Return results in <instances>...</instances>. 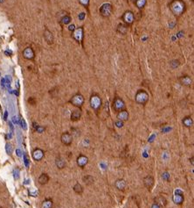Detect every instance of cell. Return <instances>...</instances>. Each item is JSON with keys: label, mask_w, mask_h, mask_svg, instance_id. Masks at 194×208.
<instances>
[{"label": "cell", "mask_w": 194, "mask_h": 208, "mask_svg": "<svg viewBox=\"0 0 194 208\" xmlns=\"http://www.w3.org/2000/svg\"><path fill=\"white\" fill-rule=\"evenodd\" d=\"M169 8L172 14L176 18H179L186 11V5L183 0H172L169 4Z\"/></svg>", "instance_id": "6da1fadb"}, {"label": "cell", "mask_w": 194, "mask_h": 208, "mask_svg": "<svg viewBox=\"0 0 194 208\" xmlns=\"http://www.w3.org/2000/svg\"><path fill=\"white\" fill-rule=\"evenodd\" d=\"M149 99V93L147 92L146 91L144 90H138L136 93H135V100L137 104L139 105H142V106H145L148 101Z\"/></svg>", "instance_id": "7a4b0ae2"}, {"label": "cell", "mask_w": 194, "mask_h": 208, "mask_svg": "<svg viewBox=\"0 0 194 208\" xmlns=\"http://www.w3.org/2000/svg\"><path fill=\"white\" fill-rule=\"evenodd\" d=\"M89 102L91 107H92V109H93L95 113L100 111V109L102 107V101L101 97H100L98 94H96V93H95V94H93V95L91 96V98H90Z\"/></svg>", "instance_id": "3957f363"}, {"label": "cell", "mask_w": 194, "mask_h": 208, "mask_svg": "<svg viewBox=\"0 0 194 208\" xmlns=\"http://www.w3.org/2000/svg\"><path fill=\"white\" fill-rule=\"evenodd\" d=\"M113 12V5L110 3H105L103 4L100 9H99V13L102 18H109L112 15Z\"/></svg>", "instance_id": "277c9868"}, {"label": "cell", "mask_w": 194, "mask_h": 208, "mask_svg": "<svg viewBox=\"0 0 194 208\" xmlns=\"http://www.w3.org/2000/svg\"><path fill=\"white\" fill-rule=\"evenodd\" d=\"M84 102H85L84 97L82 96L81 93H76L75 95H74L72 97V99L69 100L70 104H72L74 106L78 108H82V106L84 105Z\"/></svg>", "instance_id": "5b68a950"}, {"label": "cell", "mask_w": 194, "mask_h": 208, "mask_svg": "<svg viewBox=\"0 0 194 208\" xmlns=\"http://www.w3.org/2000/svg\"><path fill=\"white\" fill-rule=\"evenodd\" d=\"M125 107H126V106H125L124 101L122 100V99H121L120 97L115 98L112 103V108L115 112H116V113L121 112L122 110H125Z\"/></svg>", "instance_id": "8992f818"}, {"label": "cell", "mask_w": 194, "mask_h": 208, "mask_svg": "<svg viewBox=\"0 0 194 208\" xmlns=\"http://www.w3.org/2000/svg\"><path fill=\"white\" fill-rule=\"evenodd\" d=\"M122 19L123 21V24H125L126 26H131L135 21L134 12L132 11H126L122 16Z\"/></svg>", "instance_id": "52a82bcc"}, {"label": "cell", "mask_w": 194, "mask_h": 208, "mask_svg": "<svg viewBox=\"0 0 194 208\" xmlns=\"http://www.w3.org/2000/svg\"><path fill=\"white\" fill-rule=\"evenodd\" d=\"M72 37L78 43H82V41L84 40V29H83V27L80 26V27H77V28L74 29L73 33H72Z\"/></svg>", "instance_id": "ba28073f"}, {"label": "cell", "mask_w": 194, "mask_h": 208, "mask_svg": "<svg viewBox=\"0 0 194 208\" xmlns=\"http://www.w3.org/2000/svg\"><path fill=\"white\" fill-rule=\"evenodd\" d=\"M22 55L25 60L32 61L35 58V52L32 47H26L22 51Z\"/></svg>", "instance_id": "9c48e42d"}, {"label": "cell", "mask_w": 194, "mask_h": 208, "mask_svg": "<svg viewBox=\"0 0 194 208\" xmlns=\"http://www.w3.org/2000/svg\"><path fill=\"white\" fill-rule=\"evenodd\" d=\"M60 140H61V142H62L64 145L69 146V145H71L72 142H73V135H72L70 133H68V132H65V133H63L61 134Z\"/></svg>", "instance_id": "30bf717a"}, {"label": "cell", "mask_w": 194, "mask_h": 208, "mask_svg": "<svg viewBox=\"0 0 194 208\" xmlns=\"http://www.w3.org/2000/svg\"><path fill=\"white\" fill-rule=\"evenodd\" d=\"M172 200H173V202H174L176 205H182L184 200H185L184 194L181 192H179V191L176 192L175 194L173 195V197H172Z\"/></svg>", "instance_id": "8fae6325"}, {"label": "cell", "mask_w": 194, "mask_h": 208, "mask_svg": "<svg viewBox=\"0 0 194 208\" xmlns=\"http://www.w3.org/2000/svg\"><path fill=\"white\" fill-rule=\"evenodd\" d=\"M32 158H33L35 161L39 162V161H41V160L43 159V157H44V155H45V153H44V151H43L42 149H40V148H35V149L32 151Z\"/></svg>", "instance_id": "7c38bea8"}, {"label": "cell", "mask_w": 194, "mask_h": 208, "mask_svg": "<svg viewBox=\"0 0 194 208\" xmlns=\"http://www.w3.org/2000/svg\"><path fill=\"white\" fill-rule=\"evenodd\" d=\"M179 82L180 84L184 86H186V87H191L192 85V77L188 75H185V76H182L179 78Z\"/></svg>", "instance_id": "4fadbf2b"}, {"label": "cell", "mask_w": 194, "mask_h": 208, "mask_svg": "<svg viewBox=\"0 0 194 208\" xmlns=\"http://www.w3.org/2000/svg\"><path fill=\"white\" fill-rule=\"evenodd\" d=\"M76 162H77V165L80 167V168H84L87 166V164L89 163V158L86 156V155H83V154H81L77 157V160H76Z\"/></svg>", "instance_id": "5bb4252c"}, {"label": "cell", "mask_w": 194, "mask_h": 208, "mask_svg": "<svg viewBox=\"0 0 194 208\" xmlns=\"http://www.w3.org/2000/svg\"><path fill=\"white\" fill-rule=\"evenodd\" d=\"M43 36H44V39H45V40L46 41L47 44L52 45V43H53V41H54V37H53V35H52V32L50 31L49 29L45 28V31H44V33H43Z\"/></svg>", "instance_id": "9a60e30c"}, {"label": "cell", "mask_w": 194, "mask_h": 208, "mask_svg": "<svg viewBox=\"0 0 194 208\" xmlns=\"http://www.w3.org/2000/svg\"><path fill=\"white\" fill-rule=\"evenodd\" d=\"M154 184H155V180H154L153 177H151V176H147V177H145L143 178V185H144V186H145L149 191H150L151 188L154 186Z\"/></svg>", "instance_id": "2e32d148"}, {"label": "cell", "mask_w": 194, "mask_h": 208, "mask_svg": "<svg viewBox=\"0 0 194 208\" xmlns=\"http://www.w3.org/2000/svg\"><path fill=\"white\" fill-rule=\"evenodd\" d=\"M116 117H117V119H118V120H119V121L125 122V121H127L128 120H129V115L128 111L125 109V110H122V111H121V112H118Z\"/></svg>", "instance_id": "e0dca14e"}, {"label": "cell", "mask_w": 194, "mask_h": 208, "mask_svg": "<svg viewBox=\"0 0 194 208\" xmlns=\"http://www.w3.org/2000/svg\"><path fill=\"white\" fill-rule=\"evenodd\" d=\"M115 188H116L117 190L123 192V191L125 190L126 186H127V183H126V181H125L124 179L120 178V179H117V180L115 181Z\"/></svg>", "instance_id": "ac0fdd59"}, {"label": "cell", "mask_w": 194, "mask_h": 208, "mask_svg": "<svg viewBox=\"0 0 194 208\" xmlns=\"http://www.w3.org/2000/svg\"><path fill=\"white\" fill-rule=\"evenodd\" d=\"M154 202H155L156 204H157L160 207H164V206H166V205H167V199L164 198V196H161V195L156 197V198L154 199Z\"/></svg>", "instance_id": "d6986e66"}, {"label": "cell", "mask_w": 194, "mask_h": 208, "mask_svg": "<svg viewBox=\"0 0 194 208\" xmlns=\"http://www.w3.org/2000/svg\"><path fill=\"white\" fill-rule=\"evenodd\" d=\"M128 31H129V26H126L125 24L120 23L117 25L116 32H117L118 33H120V34H122V35H125V34H127Z\"/></svg>", "instance_id": "ffe728a7"}, {"label": "cell", "mask_w": 194, "mask_h": 208, "mask_svg": "<svg viewBox=\"0 0 194 208\" xmlns=\"http://www.w3.org/2000/svg\"><path fill=\"white\" fill-rule=\"evenodd\" d=\"M71 20H72L71 17H70L69 14H68L67 12H65V13L59 19V22H60L61 25H68V24L71 22Z\"/></svg>", "instance_id": "44dd1931"}, {"label": "cell", "mask_w": 194, "mask_h": 208, "mask_svg": "<svg viewBox=\"0 0 194 208\" xmlns=\"http://www.w3.org/2000/svg\"><path fill=\"white\" fill-rule=\"evenodd\" d=\"M49 179H50V177H48V175L45 174V173H43V174H41L39 176L38 179V182L39 185H45L49 182Z\"/></svg>", "instance_id": "7402d4cb"}, {"label": "cell", "mask_w": 194, "mask_h": 208, "mask_svg": "<svg viewBox=\"0 0 194 208\" xmlns=\"http://www.w3.org/2000/svg\"><path fill=\"white\" fill-rule=\"evenodd\" d=\"M55 164H56V166H57L58 169L62 170V169H64V168L66 167V161H65V159H63L61 156H59V157H57L56 160H55Z\"/></svg>", "instance_id": "603a6c76"}, {"label": "cell", "mask_w": 194, "mask_h": 208, "mask_svg": "<svg viewBox=\"0 0 194 208\" xmlns=\"http://www.w3.org/2000/svg\"><path fill=\"white\" fill-rule=\"evenodd\" d=\"M183 122V125L186 127H192L193 126V120L191 116H186L182 120Z\"/></svg>", "instance_id": "cb8c5ba5"}, {"label": "cell", "mask_w": 194, "mask_h": 208, "mask_svg": "<svg viewBox=\"0 0 194 208\" xmlns=\"http://www.w3.org/2000/svg\"><path fill=\"white\" fill-rule=\"evenodd\" d=\"M82 118V112L80 110H75L71 113V120L72 121H78Z\"/></svg>", "instance_id": "d4e9b609"}, {"label": "cell", "mask_w": 194, "mask_h": 208, "mask_svg": "<svg viewBox=\"0 0 194 208\" xmlns=\"http://www.w3.org/2000/svg\"><path fill=\"white\" fill-rule=\"evenodd\" d=\"M134 4L137 9L142 10V9H143L144 6L146 5V4H147V0H136L135 2H134Z\"/></svg>", "instance_id": "484cf974"}, {"label": "cell", "mask_w": 194, "mask_h": 208, "mask_svg": "<svg viewBox=\"0 0 194 208\" xmlns=\"http://www.w3.org/2000/svg\"><path fill=\"white\" fill-rule=\"evenodd\" d=\"M52 205H53V202L51 199H47L42 202L41 204V208H52Z\"/></svg>", "instance_id": "4316f807"}, {"label": "cell", "mask_w": 194, "mask_h": 208, "mask_svg": "<svg viewBox=\"0 0 194 208\" xmlns=\"http://www.w3.org/2000/svg\"><path fill=\"white\" fill-rule=\"evenodd\" d=\"M82 179H83V182L87 185H91L94 184V177H92V176L88 175V176L83 177Z\"/></svg>", "instance_id": "83f0119b"}, {"label": "cell", "mask_w": 194, "mask_h": 208, "mask_svg": "<svg viewBox=\"0 0 194 208\" xmlns=\"http://www.w3.org/2000/svg\"><path fill=\"white\" fill-rule=\"evenodd\" d=\"M74 192L77 194H82L83 192V187L81 184L79 183H76L75 185H74Z\"/></svg>", "instance_id": "f1b7e54d"}, {"label": "cell", "mask_w": 194, "mask_h": 208, "mask_svg": "<svg viewBox=\"0 0 194 208\" xmlns=\"http://www.w3.org/2000/svg\"><path fill=\"white\" fill-rule=\"evenodd\" d=\"M78 2H79V4H80L81 5H82L83 7L88 8L89 7V5L90 0H78Z\"/></svg>", "instance_id": "f546056e"}, {"label": "cell", "mask_w": 194, "mask_h": 208, "mask_svg": "<svg viewBox=\"0 0 194 208\" xmlns=\"http://www.w3.org/2000/svg\"><path fill=\"white\" fill-rule=\"evenodd\" d=\"M28 103L30 104L31 106H35V105H36V100H35L34 98H30V99H28Z\"/></svg>", "instance_id": "4dcf8cb0"}, {"label": "cell", "mask_w": 194, "mask_h": 208, "mask_svg": "<svg viewBox=\"0 0 194 208\" xmlns=\"http://www.w3.org/2000/svg\"><path fill=\"white\" fill-rule=\"evenodd\" d=\"M151 208H161V207H160L157 204H156V203L154 202V203L152 204V206H151Z\"/></svg>", "instance_id": "1f68e13d"}, {"label": "cell", "mask_w": 194, "mask_h": 208, "mask_svg": "<svg viewBox=\"0 0 194 208\" xmlns=\"http://www.w3.org/2000/svg\"><path fill=\"white\" fill-rule=\"evenodd\" d=\"M116 125H117V127H122L123 126V122H122V121L116 122Z\"/></svg>", "instance_id": "d6a6232c"}, {"label": "cell", "mask_w": 194, "mask_h": 208, "mask_svg": "<svg viewBox=\"0 0 194 208\" xmlns=\"http://www.w3.org/2000/svg\"><path fill=\"white\" fill-rule=\"evenodd\" d=\"M191 160H192V164L193 165V157H192V159H191Z\"/></svg>", "instance_id": "836d02e7"}, {"label": "cell", "mask_w": 194, "mask_h": 208, "mask_svg": "<svg viewBox=\"0 0 194 208\" xmlns=\"http://www.w3.org/2000/svg\"><path fill=\"white\" fill-rule=\"evenodd\" d=\"M130 1H131V2H133V3H134V2H135V1H136V0H130Z\"/></svg>", "instance_id": "e575fe53"}, {"label": "cell", "mask_w": 194, "mask_h": 208, "mask_svg": "<svg viewBox=\"0 0 194 208\" xmlns=\"http://www.w3.org/2000/svg\"><path fill=\"white\" fill-rule=\"evenodd\" d=\"M0 208H3V207H0Z\"/></svg>", "instance_id": "d590c367"}]
</instances>
